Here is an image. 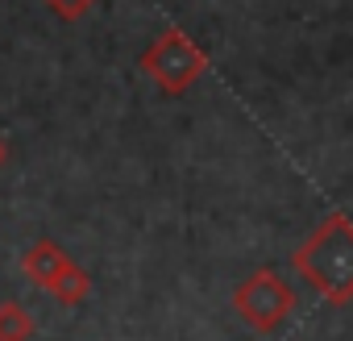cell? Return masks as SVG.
I'll use <instances>...</instances> for the list:
<instances>
[{
	"label": "cell",
	"instance_id": "6",
	"mask_svg": "<svg viewBox=\"0 0 353 341\" xmlns=\"http://www.w3.org/2000/svg\"><path fill=\"white\" fill-rule=\"evenodd\" d=\"M34 333H38V320L26 304L17 300L0 304V341H34Z\"/></svg>",
	"mask_w": 353,
	"mask_h": 341
},
{
	"label": "cell",
	"instance_id": "5",
	"mask_svg": "<svg viewBox=\"0 0 353 341\" xmlns=\"http://www.w3.org/2000/svg\"><path fill=\"white\" fill-rule=\"evenodd\" d=\"M46 291H50L59 304H71V308H75V304H83V300H88V291H92V275L71 258V262L50 279V287H46Z\"/></svg>",
	"mask_w": 353,
	"mask_h": 341
},
{
	"label": "cell",
	"instance_id": "7",
	"mask_svg": "<svg viewBox=\"0 0 353 341\" xmlns=\"http://www.w3.org/2000/svg\"><path fill=\"white\" fill-rule=\"evenodd\" d=\"M42 5H46V9H54L63 21H79V17L96 5V0H42Z\"/></svg>",
	"mask_w": 353,
	"mask_h": 341
},
{
	"label": "cell",
	"instance_id": "8",
	"mask_svg": "<svg viewBox=\"0 0 353 341\" xmlns=\"http://www.w3.org/2000/svg\"><path fill=\"white\" fill-rule=\"evenodd\" d=\"M5 162H9V142L0 137V166H5Z\"/></svg>",
	"mask_w": 353,
	"mask_h": 341
},
{
	"label": "cell",
	"instance_id": "3",
	"mask_svg": "<svg viewBox=\"0 0 353 341\" xmlns=\"http://www.w3.org/2000/svg\"><path fill=\"white\" fill-rule=\"evenodd\" d=\"M233 312L254 333H270L295 312V291H291V283L279 271L262 266V271H254L250 279H241L233 287Z\"/></svg>",
	"mask_w": 353,
	"mask_h": 341
},
{
	"label": "cell",
	"instance_id": "4",
	"mask_svg": "<svg viewBox=\"0 0 353 341\" xmlns=\"http://www.w3.org/2000/svg\"><path fill=\"white\" fill-rule=\"evenodd\" d=\"M71 262V254L59 246V242H50V237H42V242H34L26 254H21V271L38 283V287H50V279L63 271Z\"/></svg>",
	"mask_w": 353,
	"mask_h": 341
},
{
	"label": "cell",
	"instance_id": "1",
	"mask_svg": "<svg viewBox=\"0 0 353 341\" xmlns=\"http://www.w3.org/2000/svg\"><path fill=\"white\" fill-rule=\"evenodd\" d=\"M291 266L299 279H307L332 304H349L345 287L353 279V221L345 213L324 217L312 229V237L291 254Z\"/></svg>",
	"mask_w": 353,
	"mask_h": 341
},
{
	"label": "cell",
	"instance_id": "2",
	"mask_svg": "<svg viewBox=\"0 0 353 341\" xmlns=\"http://www.w3.org/2000/svg\"><path fill=\"white\" fill-rule=\"evenodd\" d=\"M141 71H145L162 92L179 96V92H188V88L208 71V55H204L179 26H170V30H162V34L145 46Z\"/></svg>",
	"mask_w": 353,
	"mask_h": 341
},
{
	"label": "cell",
	"instance_id": "9",
	"mask_svg": "<svg viewBox=\"0 0 353 341\" xmlns=\"http://www.w3.org/2000/svg\"><path fill=\"white\" fill-rule=\"evenodd\" d=\"M345 295H349V300H353V279H349V287H345Z\"/></svg>",
	"mask_w": 353,
	"mask_h": 341
}]
</instances>
